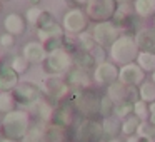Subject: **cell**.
<instances>
[{
	"label": "cell",
	"mask_w": 155,
	"mask_h": 142,
	"mask_svg": "<svg viewBox=\"0 0 155 142\" xmlns=\"http://www.w3.org/2000/svg\"><path fill=\"white\" fill-rule=\"evenodd\" d=\"M30 127H32L30 114L22 110V109H15V110L8 112V114H4L0 130H2L4 137L22 140L25 137V134L30 130Z\"/></svg>",
	"instance_id": "6da1fadb"
},
{
	"label": "cell",
	"mask_w": 155,
	"mask_h": 142,
	"mask_svg": "<svg viewBox=\"0 0 155 142\" xmlns=\"http://www.w3.org/2000/svg\"><path fill=\"white\" fill-rule=\"evenodd\" d=\"M138 52L140 50L137 47V42H135L134 35H128V34L120 35L108 47V55H110L112 62L117 64L118 67H122L125 64H130V62H135Z\"/></svg>",
	"instance_id": "7a4b0ae2"
},
{
	"label": "cell",
	"mask_w": 155,
	"mask_h": 142,
	"mask_svg": "<svg viewBox=\"0 0 155 142\" xmlns=\"http://www.w3.org/2000/svg\"><path fill=\"white\" fill-rule=\"evenodd\" d=\"M72 92H74L72 100H74L77 112H80L84 117H90V119H95L97 115H100V99H102L100 94H97L90 87Z\"/></svg>",
	"instance_id": "3957f363"
},
{
	"label": "cell",
	"mask_w": 155,
	"mask_h": 142,
	"mask_svg": "<svg viewBox=\"0 0 155 142\" xmlns=\"http://www.w3.org/2000/svg\"><path fill=\"white\" fill-rule=\"evenodd\" d=\"M40 90L50 102H62L68 97V94L72 92L70 85L67 84L65 79H62L60 75H48L40 82Z\"/></svg>",
	"instance_id": "277c9868"
},
{
	"label": "cell",
	"mask_w": 155,
	"mask_h": 142,
	"mask_svg": "<svg viewBox=\"0 0 155 142\" xmlns=\"http://www.w3.org/2000/svg\"><path fill=\"white\" fill-rule=\"evenodd\" d=\"M104 127L102 122L97 119L84 117L74 130V139L75 142H100L104 139Z\"/></svg>",
	"instance_id": "5b68a950"
},
{
	"label": "cell",
	"mask_w": 155,
	"mask_h": 142,
	"mask_svg": "<svg viewBox=\"0 0 155 142\" xmlns=\"http://www.w3.org/2000/svg\"><path fill=\"white\" fill-rule=\"evenodd\" d=\"M72 65H74L72 54L64 49H58V50L48 52L47 59L44 60V70L47 75H62L67 74Z\"/></svg>",
	"instance_id": "8992f818"
},
{
	"label": "cell",
	"mask_w": 155,
	"mask_h": 142,
	"mask_svg": "<svg viewBox=\"0 0 155 142\" xmlns=\"http://www.w3.org/2000/svg\"><path fill=\"white\" fill-rule=\"evenodd\" d=\"M117 10H118L117 0H88L85 14L94 22H107L114 19Z\"/></svg>",
	"instance_id": "52a82bcc"
},
{
	"label": "cell",
	"mask_w": 155,
	"mask_h": 142,
	"mask_svg": "<svg viewBox=\"0 0 155 142\" xmlns=\"http://www.w3.org/2000/svg\"><path fill=\"white\" fill-rule=\"evenodd\" d=\"M14 95L17 99V104L22 107H34L38 100L42 99L40 85L34 82H18L17 87L14 89Z\"/></svg>",
	"instance_id": "ba28073f"
},
{
	"label": "cell",
	"mask_w": 155,
	"mask_h": 142,
	"mask_svg": "<svg viewBox=\"0 0 155 142\" xmlns=\"http://www.w3.org/2000/svg\"><path fill=\"white\" fill-rule=\"evenodd\" d=\"M92 37H94L95 44L100 45L104 49H108L118 37H120V30L112 20L107 22H97L92 30Z\"/></svg>",
	"instance_id": "9c48e42d"
},
{
	"label": "cell",
	"mask_w": 155,
	"mask_h": 142,
	"mask_svg": "<svg viewBox=\"0 0 155 142\" xmlns=\"http://www.w3.org/2000/svg\"><path fill=\"white\" fill-rule=\"evenodd\" d=\"M88 20L90 19L87 17L84 10L80 8H72L67 14L64 15V20H62V27L67 34L72 35H78L82 32H85V29L88 27Z\"/></svg>",
	"instance_id": "30bf717a"
},
{
	"label": "cell",
	"mask_w": 155,
	"mask_h": 142,
	"mask_svg": "<svg viewBox=\"0 0 155 142\" xmlns=\"http://www.w3.org/2000/svg\"><path fill=\"white\" fill-rule=\"evenodd\" d=\"M107 95L114 104H120V102H132L134 104L138 99V90L137 87H128V85L117 80L107 87Z\"/></svg>",
	"instance_id": "8fae6325"
},
{
	"label": "cell",
	"mask_w": 155,
	"mask_h": 142,
	"mask_svg": "<svg viewBox=\"0 0 155 142\" xmlns=\"http://www.w3.org/2000/svg\"><path fill=\"white\" fill-rule=\"evenodd\" d=\"M118 65L114 62H102L97 64V67L94 69V80L102 87H108L110 84L118 80Z\"/></svg>",
	"instance_id": "7c38bea8"
},
{
	"label": "cell",
	"mask_w": 155,
	"mask_h": 142,
	"mask_svg": "<svg viewBox=\"0 0 155 142\" xmlns=\"http://www.w3.org/2000/svg\"><path fill=\"white\" fill-rule=\"evenodd\" d=\"M143 80H145V72L135 62L125 64L118 69V82L128 85V87H138Z\"/></svg>",
	"instance_id": "4fadbf2b"
},
{
	"label": "cell",
	"mask_w": 155,
	"mask_h": 142,
	"mask_svg": "<svg viewBox=\"0 0 155 142\" xmlns=\"http://www.w3.org/2000/svg\"><path fill=\"white\" fill-rule=\"evenodd\" d=\"M75 105H74V100H62L58 102V107L54 110V119L52 122L54 124H58L62 127H70L74 124V114H75Z\"/></svg>",
	"instance_id": "5bb4252c"
},
{
	"label": "cell",
	"mask_w": 155,
	"mask_h": 142,
	"mask_svg": "<svg viewBox=\"0 0 155 142\" xmlns=\"http://www.w3.org/2000/svg\"><path fill=\"white\" fill-rule=\"evenodd\" d=\"M65 80L70 85L72 90L87 89V87H90V82H92L90 77H88V74H87V70L78 69V67H72L70 70L67 72V75H65Z\"/></svg>",
	"instance_id": "9a60e30c"
},
{
	"label": "cell",
	"mask_w": 155,
	"mask_h": 142,
	"mask_svg": "<svg viewBox=\"0 0 155 142\" xmlns=\"http://www.w3.org/2000/svg\"><path fill=\"white\" fill-rule=\"evenodd\" d=\"M22 55L27 59L30 64H44V60L47 59L48 52L44 47L42 42H28L22 49Z\"/></svg>",
	"instance_id": "2e32d148"
},
{
	"label": "cell",
	"mask_w": 155,
	"mask_h": 142,
	"mask_svg": "<svg viewBox=\"0 0 155 142\" xmlns=\"http://www.w3.org/2000/svg\"><path fill=\"white\" fill-rule=\"evenodd\" d=\"M134 39L137 42L138 50L153 52L155 54V29H142V30H137Z\"/></svg>",
	"instance_id": "e0dca14e"
},
{
	"label": "cell",
	"mask_w": 155,
	"mask_h": 142,
	"mask_svg": "<svg viewBox=\"0 0 155 142\" xmlns=\"http://www.w3.org/2000/svg\"><path fill=\"white\" fill-rule=\"evenodd\" d=\"M18 74L8 64L0 65V90H14L18 84Z\"/></svg>",
	"instance_id": "ac0fdd59"
},
{
	"label": "cell",
	"mask_w": 155,
	"mask_h": 142,
	"mask_svg": "<svg viewBox=\"0 0 155 142\" xmlns=\"http://www.w3.org/2000/svg\"><path fill=\"white\" fill-rule=\"evenodd\" d=\"M4 27H5V32L12 35H22L27 29V20L25 17H22L20 14H8L4 20Z\"/></svg>",
	"instance_id": "d6986e66"
},
{
	"label": "cell",
	"mask_w": 155,
	"mask_h": 142,
	"mask_svg": "<svg viewBox=\"0 0 155 142\" xmlns=\"http://www.w3.org/2000/svg\"><path fill=\"white\" fill-rule=\"evenodd\" d=\"M44 132H45V140L47 142H67L68 140L67 127H62V125L54 124V122H48L44 127Z\"/></svg>",
	"instance_id": "ffe728a7"
},
{
	"label": "cell",
	"mask_w": 155,
	"mask_h": 142,
	"mask_svg": "<svg viewBox=\"0 0 155 142\" xmlns=\"http://www.w3.org/2000/svg\"><path fill=\"white\" fill-rule=\"evenodd\" d=\"M72 60H74V65L78 69H84V70H92V69L97 67V62H95L92 52H87V50H75L72 54Z\"/></svg>",
	"instance_id": "44dd1931"
},
{
	"label": "cell",
	"mask_w": 155,
	"mask_h": 142,
	"mask_svg": "<svg viewBox=\"0 0 155 142\" xmlns=\"http://www.w3.org/2000/svg\"><path fill=\"white\" fill-rule=\"evenodd\" d=\"M102 127H104V134L108 135V137H118L122 134V119L117 117L115 114L108 115V117H104L102 120Z\"/></svg>",
	"instance_id": "7402d4cb"
},
{
	"label": "cell",
	"mask_w": 155,
	"mask_h": 142,
	"mask_svg": "<svg viewBox=\"0 0 155 142\" xmlns=\"http://www.w3.org/2000/svg\"><path fill=\"white\" fill-rule=\"evenodd\" d=\"M37 35H38V40L44 44V42L48 40V39L64 37V35H65V30H64V27H62L60 24H57V22H52V24L45 25V27L37 29Z\"/></svg>",
	"instance_id": "603a6c76"
},
{
	"label": "cell",
	"mask_w": 155,
	"mask_h": 142,
	"mask_svg": "<svg viewBox=\"0 0 155 142\" xmlns=\"http://www.w3.org/2000/svg\"><path fill=\"white\" fill-rule=\"evenodd\" d=\"M32 109H34L35 115H37V117L40 119L42 122H45V124L52 122V119H54V110H55V109H54V105H52L50 100H44V99H40V100H38Z\"/></svg>",
	"instance_id": "cb8c5ba5"
},
{
	"label": "cell",
	"mask_w": 155,
	"mask_h": 142,
	"mask_svg": "<svg viewBox=\"0 0 155 142\" xmlns=\"http://www.w3.org/2000/svg\"><path fill=\"white\" fill-rule=\"evenodd\" d=\"M134 12L140 19L155 15V0H134Z\"/></svg>",
	"instance_id": "d4e9b609"
},
{
	"label": "cell",
	"mask_w": 155,
	"mask_h": 142,
	"mask_svg": "<svg viewBox=\"0 0 155 142\" xmlns=\"http://www.w3.org/2000/svg\"><path fill=\"white\" fill-rule=\"evenodd\" d=\"M17 99L14 95V90H0V114H8V112L17 109Z\"/></svg>",
	"instance_id": "484cf974"
},
{
	"label": "cell",
	"mask_w": 155,
	"mask_h": 142,
	"mask_svg": "<svg viewBox=\"0 0 155 142\" xmlns=\"http://www.w3.org/2000/svg\"><path fill=\"white\" fill-rule=\"evenodd\" d=\"M135 64L142 69L143 72H153L155 70V54L153 52H143L140 50L135 59Z\"/></svg>",
	"instance_id": "4316f807"
},
{
	"label": "cell",
	"mask_w": 155,
	"mask_h": 142,
	"mask_svg": "<svg viewBox=\"0 0 155 142\" xmlns=\"http://www.w3.org/2000/svg\"><path fill=\"white\" fill-rule=\"evenodd\" d=\"M137 90H138V99L148 102V104H150V102H155V84L152 80L150 82L143 80L137 87Z\"/></svg>",
	"instance_id": "83f0119b"
},
{
	"label": "cell",
	"mask_w": 155,
	"mask_h": 142,
	"mask_svg": "<svg viewBox=\"0 0 155 142\" xmlns=\"http://www.w3.org/2000/svg\"><path fill=\"white\" fill-rule=\"evenodd\" d=\"M138 124H140V119H138L137 115H134V114L127 115L125 119H122V134H124L125 137H128V135H135Z\"/></svg>",
	"instance_id": "f1b7e54d"
},
{
	"label": "cell",
	"mask_w": 155,
	"mask_h": 142,
	"mask_svg": "<svg viewBox=\"0 0 155 142\" xmlns=\"http://www.w3.org/2000/svg\"><path fill=\"white\" fill-rule=\"evenodd\" d=\"M20 142H47L45 140L44 127H40V125H32L30 130L25 134V137Z\"/></svg>",
	"instance_id": "f546056e"
},
{
	"label": "cell",
	"mask_w": 155,
	"mask_h": 142,
	"mask_svg": "<svg viewBox=\"0 0 155 142\" xmlns=\"http://www.w3.org/2000/svg\"><path fill=\"white\" fill-rule=\"evenodd\" d=\"M77 44H78V49H80V50H87V52H92L97 47L92 34H88V32H82V34L77 35Z\"/></svg>",
	"instance_id": "4dcf8cb0"
},
{
	"label": "cell",
	"mask_w": 155,
	"mask_h": 142,
	"mask_svg": "<svg viewBox=\"0 0 155 142\" xmlns=\"http://www.w3.org/2000/svg\"><path fill=\"white\" fill-rule=\"evenodd\" d=\"M135 135H138L140 139H155V125L148 120H140Z\"/></svg>",
	"instance_id": "1f68e13d"
},
{
	"label": "cell",
	"mask_w": 155,
	"mask_h": 142,
	"mask_svg": "<svg viewBox=\"0 0 155 142\" xmlns=\"http://www.w3.org/2000/svg\"><path fill=\"white\" fill-rule=\"evenodd\" d=\"M134 115H137L140 120H148L150 117V109H148V102L137 99L134 102Z\"/></svg>",
	"instance_id": "d6a6232c"
},
{
	"label": "cell",
	"mask_w": 155,
	"mask_h": 142,
	"mask_svg": "<svg viewBox=\"0 0 155 142\" xmlns=\"http://www.w3.org/2000/svg\"><path fill=\"white\" fill-rule=\"evenodd\" d=\"M10 65L12 69H14L17 74H24V72L28 70V67H30V62L27 60V59L24 57V55H15L14 59L10 60Z\"/></svg>",
	"instance_id": "836d02e7"
},
{
	"label": "cell",
	"mask_w": 155,
	"mask_h": 142,
	"mask_svg": "<svg viewBox=\"0 0 155 142\" xmlns=\"http://www.w3.org/2000/svg\"><path fill=\"white\" fill-rule=\"evenodd\" d=\"M42 12H44V10H42V8H38L37 5H32V7L25 12V20H27V24L32 25V27H37L38 19H40Z\"/></svg>",
	"instance_id": "e575fe53"
},
{
	"label": "cell",
	"mask_w": 155,
	"mask_h": 142,
	"mask_svg": "<svg viewBox=\"0 0 155 142\" xmlns=\"http://www.w3.org/2000/svg\"><path fill=\"white\" fill-rule=\"evenodd\" d=\"M114 114L120 119H125L127 115L134 114V104L132 102H120V104H115Z\"/></svg>",
	"instance_id": "d590c367"
},
{
	"label": "cell",
	"mask_w": 155,
	"mask_h": 142,
	"mask_svg": "<svg viewBox=\"0 0 155 142\" xmlns=\"http://www.w3.org/2000/svg\"><path fill=\"white\" fill-rule=\"evenodd\" d=\"M114 109H115V104L110 100L107 94L102 95L100 99V117H108V115L114 114Z\"/></svg>",
	"instance_id": "8d00e7d4"
},
{
	"label": "cell",
	"mask_w": 155,
	"mask_h": 142,
	"mask_svg": "<svg viewBox=\"0 0 155 142\" xmlns=\"http://www.w3.org/2000/svg\"><path fill=\"white\" fill-rule=\"evenodd\" d=\"M52 22H55V19L52 17V14H50V12H47V10H44V12H42V15H40V19H38L37 29H40V27H45V25L52 24Z\"/></svg>",
	"instance_id": "74e56055"
},
{
	"label": "cell",
	"mask_w": 155,
	"mask_h": 142,
	"mask_svg": "<svg viewBox=\"0 0 155 142\" xmlns=\"http://www.w3.org/2000/svg\"><path fill=\"white\" fill-rule=\"evenodd\" d=\"M14 44H15V35L8 34V32H5V34L0 35V45H2V47L8 49V47H12Z\"/></svg>",
	"instance_id": "f35d334b"
},
{
	"label": "cell",
	"mask_w": 155,
	"mask_h": 142,
	"mask_svg": "<svg viewBox=\"0 0 155 142\" xmlns=\"http://www.w3.org/2000/svg\"><path fill=\"white\" fill-rule=\"evenodd\" d=\"M92 55H94V59H95V62L97 64H102V62H105V49L104 47H100V45H97V47L92 50Z\"/></svg>",
	"instance_id": "ab89813d"
},
{
	"label": "cell",
	"mask_w": 155,
	"mask_h": 142,
	"mask_svg": "<svg viewBox=\"0 0 155 142\" xmlns=\"http://www.w3.org/2000/svg\"><path fill=\"white\" fill-rule=\"evenodd\" d=\"M148 109H150V117H148V122L155 125V102H150V104H148Z\"/></svg>",
	"instance_id": "60d3db41"
},
{
	"label": "cell",
	"mask_w": 155,
	"mask_h": 142,
	"mask_svg": "<svg viewBox=\"0 0 155 142\" xmlns=\"http://www.w3.org/2000/svg\"><path fill=\"white\" fill-rule=\"evenodd\" d=\"M125 142H138V135H128Z\"/></svg>",
	"instance_id": "b9f144b4"
},
{
	"label": "cell",
	"mask_w": 155,
	"mask_h": 142,
	"mask_svg": "<svg viewBox=\"0 0 155 142\" xmlns=\"http://www.w3.org/2000/svg\"><path fill=\"white\" fill-rule=\"evenodd\" d=\"M0 142H20V140H15V139H8V137H2Z\"/></svg>",
	"instance_id": "7bdbcfd3"
},
{
	"label": "cell",
	"mask_w": 155,
	"mask_h": 142,
	"mask_svg": "<svg viewBox=\"0 0 155 142\" xmlns=\"http://www.w3.org/2000/svg\"><path fill=\"white\" fill-rule=\"evenodd\" d=\"M75 4H78V5H87L88 4V0H74Z\"/></svg>",
	"instance_id": "ee69618b"
},
{
	"label": "cell",
	"mask_w": 155,
	"mask_h": 142,
	"mask_svg": "<svg viewBox=\"0 0 155 142\" xmlns=\"http://www.w3.org/2000/svg\"><path fill=\"white\" fill-rule=\"evenodd\" d=\"M108 142H125V140H122L118 137H112V139H108Z\"/></svg>",
	"instance_id": "f6af8a7d"
},
{
	"label": "cell",
	"mask_w": 155,
	"mask_h": 142,
	"mask_svg": "<svg viewBox=\"0 0 155 142\" xmlns=\"http://www.w3.org/2000/svg\"><path fill=\"white\" fill-rule=\"evenodd\" d=\"M138 142H155V139H140L138 137Z\"/></svg>",
	"instance_id": "bcb514c9"
},
{
	"label": "cell",
	"mask_w": 155,
	"mask_h": 142,
	"mask_svg": "<svg viewBox=\"0 0 155 142\" xmlns=\"http://www.w3.org/2000/svg\"><path fill=\"white\" fill-rule=\"evenodd\" d=\"M28 2H30L32 5H38V4H40V0H28Z\"/></svg>",
	"instance_id": "7dc6e473"
},
{
	"label": "cell",
	"mask_w": 155,
	"mask_h": 142,
	"mask_svg": "<svg viewBox=\"0 0 155 142\" xmlns=\"http://www.w3.org/2000/svg\"><path fill=\"white\" fill-rule=\"evenodd\" d=\"M118 4H128V2H134V0H117Z\"/></svg>",
	"instance_id": "c3c4849f"
},
{
	"label": "cell",
	"mask_w": 155,
	"mask_h": 142,
	"mask_svg": "<svg viewBox=\"0 0 155 142\" xmlns=\"http://www.w3.org/2000/svg\"><path fill=\"white\" fill-rule=\"evenodd\" d=\"M152 82H153V84H155V70L152 72Z\"/></svg>",
	"instance_id": "681fc988"
},
{
	"label": "cell",
	"mask_w": 155,
	"mask_h": 142,
	"mask_svg": "<svg viewBox=\"0 0 155 142\" xmlns=\"http://www.w3.org/2000/svg\"><path fill=\"white\" fill-rule=\"evenodd\" d=\"M153 29H155V15H153Z\"/></svg>",
	"instance_id": "f907efd6"
},
{
	"label": "cell",
	"mask_w": 155,
	"mask_h": 142,
	"mask_svg": "<svg viewBox=\"0 0 155 142\" xmlns=\"http://www.w3.org/2000/svg\"><path fill=\"white\" fill-rule=\"evenodd\" d=\"M0 2H2V4H4V2H8V0H0Z\"/></svg>",
	"instance_id": "816d5d0a"
},
{
	"label": "cell",
	"mask_w": 155,
	"mask_h": 142,
	"mask_svg": "<svg viewBox=\"0 0 155 142\" xmlns=\"http://www.w3.org/2000/svg\"><path fill=\"white\" fill-rule=\"evenodd\" d=\"M0 12H2V2H0Z\"/></svg>",
	"instance_id": "f5cc1de1"
}]
</instances>
